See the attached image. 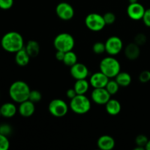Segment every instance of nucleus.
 Wrapping results in <instances>:
<instances>
[{
  "mask_svg": "<svg viewBox=\"0 0 150 150\" xmlns=\"http://www.w3.org/2000/svg\"><path fill=\"white\" fill-rule=\"evenodd\" d=\"M14 3V0H0V9L7 10L11 8Z\"/></svg>",
  "mask_w": 150,
  "mask_h": 150,
  "instance_id": "nucleus-32",
  "label": "nucleus"
},
{
  "mask_svg": "<svg viewBox=\"0 0 150 150\" xmlns=\"http://www.w3.org/2000/svg\"><path fill=\"white\" fill-rule=\"evenodd\" d=\"M144 23L148 27H150V8L146 9L145 10V13L144 14L143 18H142Z\"/></svg>",
  "mask_w": 150,
  "mask_h": 150,
  "instance_id": "nucleus-34",
  "label": "nucleus"
},
{
  "mask_svg": "<svg viewBox=\"0 0 150 150\" xmlns=\"http://www.w3.org/2000/svg\"><path fill=\"white\" fill-rule=\"evenodd\" d=\"M10 148V141L7 136L0 134V150H7Z\"/></svg>",
  "mask_w": 150,
  "mask_h": 150,
  "instance_id": "nucleus-29",
  "label": "nucleus"
},
{
  "mask_svg": "<svg viewBox=\"0 0 150 150\" xmlns=\"http://www.w3.org/2000/svg\"><path fill=\"white\" fill-rule=\"evenodd\" d=\"M145 8L142 4L139 2L130 4L127 8V16L134 21H139L142 19L145 13Z\"/></svg>",
  "mask_w": 150,
  "mask_h": 150,
  "instance_id": "nucleus-11",
  "label": "nucleus"
},
{
  "mask_svg": "<svg viewBox=\"0 0 150 150\" xmlns=\"http://www.w3.org/2000/svg\"><path fill=\"white\" fill-rule=\"evenodd\" d=\"M103 16L104 21H105L106 25H110L113 24V23L115 22L116 21V16L114 13H111V12H108V13H105V14L103 15Z\"/></svg>",
  "mask_w": 150,
  "mask_h": 150,
  "instance_id": "nucleus-31",
  "label": "nucleus"
},
{
  "mask_svg": "<svg viewBox=\"0 0 150 150\" xmlns=\"http://www.w3.org/2000/svg\"><path fill=\"white\" fill-rule=\"evenodd\" d=\"M24 48L31 58H35V57H38V54H40V46L39 42L34 40L28 41Z\"/></svg>",
  "mask_w": 150,
  "mask_h": 150,
  "instance_id": "nucleus-19",
  "label": "nucleus"
},
{
  "mask_svg": "<svg viewBox=\"0 0 150 150\" xmlns=\"http://www.w3.org/2000/svg\"><path fill=\"white\" fill-rule=\"evenodd\" d=\"M146 41H147V38L143 33L137 34L134 38V42L139 46H142V45H144Z\"/></svg>",
  "mask_w": 150,
  "mask_h": 150,
  "instance_id": "nucleus-28",
  "label": "nucleus"
},
{
  "mask_svg": "<svg viewBox=\"0 0 150 150\" xmlns=\"http://www.w3.org/2000/svg\"><path fill=\"white\" fill-rule=\"evenodd\" d=\"M30 58L28 53L26 52L25 48H23L16 53V57H15V61L18 65L21 67H24L29 64L30 61Z\"/></svg>",
  "mask_w": 150,
  "mask_h": 150,
  "instance_id": "nucleus-20",
  "label": "nucleus"
},
{
  "mask_svg": "<svg viewBox=\"0 0 150 150\" xmlns=\"http://www.w3.org/2000/svg\"><path fill=\"white\" fill-rule=\"evenodd\" d=\"M146 149L144 147H142V146H136V147L134 148V150H144Z\"/></svg>",
  "mask_w": 150,
  "mask_h": 150,
  "instance_id": "nucleus-37",
  "label": "nucleus"
},
{
  "mask_svg": "<svg viewBox=\"0 0 150 150\" xmlns=\"http://www.w3.org/2000/svg\"><path fill=\"white\" fill-rule=\"evenodd\" d=\"M42 99V94L38 90H31L30 94H29V100L33 102L34 103L40 102Z\"/></svg>",
  "mask_w": 150,
  "mask_h": 150,
  "instance_id": "nucleus-26",
  "label": "nucleus"
},
{
  "mask_svg": "<svg viewBox=\"0 0 150 150\" xmlns=\"http://www.w3.org/2000/svg\"><path fill=\"white\" fill-rule=\"evenodd\" d=\"M139 81L142 83H147L150 81V71L149 70H144L139 75Z\"/></svg>",
  "mask_w": 150,
  "mask_h": 150,
  "instance_id": "nucleus-33",
  "label": "nucleus"
},
{
  "mask_svg": "<svg viewBox=\"0 0 150 150\" xmlns=\"http://www.w3.org/2000/svg\"><path fill=\"white\" fill-rule=\"evenodd\" d=\"M31 89L29 85L23 81H16L10 85L9 88V95L10 98L17 103H21L29 100Z\"/></svg>",
  "mask_w": 150,
  "mask_h": 150,
  "instance_id": "nucleus-2",
  "label": "nucleus"
},
{
  "mask_svg": "<svg viewBox=\"0 0 150 150\" xmlns=\"http://www.w3.org/2000/svg\"><path fill=\"white\" fill-rule=\"evenodd\" d=\"M1 116V108H0V117Z\"/></svg>",
  "mask_w": 150,
  "mask_h": 150,
  "instance_id": "nucleus-40",
  "label": "nucleus"
},
{
  "mask_svg": "<svg viewBox=\"0 0 150 150\" xmlns=\"http://www.w3.org/2000/svg\"><path fill=\"white\" fill-rule=\"evenodd\" d=\"M105 52L110 56H116L120 54L123 48V42L117 36H111L105 42Z\"/></svg>",
  "mask_w": 150,
  "mask_h": 150,
  "instance_id": "nucleus-8",
  "label": "nucleus"
},
{
  "mask_svg": "<svg viewBox=\"0 0 150 150\" xmlns=\"http://www.w3.org/2000/svg\"><path fill=\"white\" fill-rule=\"evenodd\" d=\"M84 22L86 27L93 32H100L103 30L106 25L103 16L96 13L88 14L85 18Z\"/></svg>",
  "mask_w": 150,
  "mask_h": 150,
  "instance_id": "nucleus-6",
  "label": "nucleus"
},
{
  "mask_svg": "<svg viewBox=\"0 0 150 150\" xmlns=\"http://www.w3.org/2000/svg\"><path fill=\"white\" fill-rule=\"evenodd\" d=\"M77 95L76 90L74 89V88H71V89H67V92H66V96L67 98H69L70 100L73 99L74 97H76Z\"/></svg>",
  "mask_w": 150,
  "mask_h": 150,
  "instance_id": "nucleus-35",
  "label": "nucleus"
},
{
  "mask_svg": "<svg viewBox=\"0 0 150 150\" xmlns=\"http://www.w3.org/2000/svg\"><path fill=\"white\" fill-rule=\"evenodd\" d=\"M1 45L7 52L16 54L24 48V40L20 33L13 31L4 35L1 40Z\"/></svg>",
  "mask_w": 150,
  "mask_h": 150,
  "instance_id": "nucleus-1",
  "label": "nucleus"
},
{
  "mask_svg": "<svg viewBox=\"0 0 150 150\" xmlns=\"http://www.w3.org/2000/svg\"><path fill=\"white\" fill-rule=\"evenodd\" d=\"M92 51L96 54H102L105 52V45L103 42H96L92 46Z\"/></svg>",
  "mask_w": 150,
  "mask_h": 150,
  "instance_id": "nucleus-25",
  "label": "nucleus"
},
{
  "mask_svg": "<svg viewBox=\"0 0 150 150\" xmlns=\"http://www.w3.org/2000/svg\"><path fill=\"white\" fill-rule=\"evenodd\" d=\"M120 87V85L118 84V83L117 82V81L114 79V80L108 81V83H107L105 88L106 89V90L109 92L110 95H114L118 92Z\"/></svg>",
  "mask_w": 150,
  "mask_h": 150,
  "instance_id": "nucleus-24",
  "label": "nucleus"
},
{
  "mask_svg": "<svg viewBox=\"0 0 150 150\" xmlns=\"http://www.w3.org/2000/svg\"><path fill=\"white\" fill-rule=\"evenodd\" d=\"M89 86H90L89 81H88L86 79H79L76 80L73 88L76 90L77 95H85L89 90Z\"/></svg>",
  "mask_w": 150,
  "mask_h": 150,
  "instance_id": "nucleus-21",
  "label": "nucleus"
},
{
  "mask_svg": "<svg viewBox=\"0 0 150 150\" xmlns=\"http://www.w3.org/2000/svg\"><path fill=\"white\" fill-rule=\"evenodd\" d=\"M106 112L111 116H117L122 110L121 103L116 99H110L105 104Z\"/></svg>",
  "mask_w": 150,
  "mask_h": 150,
  "instance_id": "nucleus-17",
  "label": "nucleus"
},
{
  "mask_svg": "<svg viewBox=\"0 0 150 150\" xmlns=\"http://www.w3.org/2000/svg\"><path fill=\"white\" fill-rule=\"evenodd\" d=\"M69 106L64 100L62 99H54L48 104V111L53 117L61 118L67 114Z\"/></svg>",
  "mask_w": 150,
  "mask_h": 150,
  "instance_id": "nucleus-7",
  "label": "nucleus"
},
{
  "mask_svg": "<svg viewBox=\"0 0 150 150\" xmlns=\"http://www.w3.org/2000/svg\"><path fill=\"white\" fill-rule=\"evenodd\" d=\"M19 114L23 117H30L35 111V105L33 102L29 100H25L19 103L18 108Z\"/></svg>",
  "mask_w": 150,
  "mask_h": 150,
  "instance_id": "nucleus-14",
  "label": "nucleus"
},
{
  "mask_svg": "<svg viewBox=\"0 0 150 150\" xmlns=\"http://www.w3.org/2000/svg\"><path fill=\"white\" fill-rule=\"evenodd\" d=\"M70 71L72 77L76 80L86 79L89 74L88 67L84 64L79 62H77L74 65L70 67Z\"/></svg>",
  "mask_w": 150,
  "mask_h": 150,
  "instance_id": "nucleus-12",
  "label": "nucleus"
},
{
  "mask_svg": "<svg viewBox=\"0 0 150 150\" xmlns=\"http://www.w3.org/2000/svg\"><path fill=\"white\" fill-rule=\"evenodd\" d=\"M115 140L108 135H103L98 139L97 145L101 150H111L115 146Z\"/></svg>",
  "mask_w": 150,
  "mask_h": 150,
  "instance_id": "nucleus-15",
  "label": "nucleus"
},
{
  "mask_svg": "<svg viewBox=\"0 0 150 150\" xmlns=\"http://www.w3.org/2000/svg\"><path fill=\"white\" fill-rule=\"evenodd\" d=\"M145 149L146 150H150V140L148 141L147 144H146V146H145Z\"/></svg>",
  "mask_w": 150,
  "mask_h": 150,
  "instance_id": "nucleus-38",
  "label": "nucleus"
},
{
  "mask_svg": "<svg viewBox=\"0 0 150 150\" xmlns=\"http://www.w3.org/2000/svg\"><path fill=\"white\" fill-rule=\"evenodd\" d=\"M64 54H65V52H63V51H57L55 54L56 59H57V60H59V61L62 62L63 59H64Z\"/></svg>",
  "mask_w": 150,
  "mask_h": 150,
  "instance_id": "nucleus-36",
  "label": "nucleus"
},
{
  "mask_svg": "<svg viewBox=\"0 0 150 150\" xmlns=\"http://www.w3.org/2000/svg\"><path fill=\"white\" fill-rule=\"evenodd\" d=\"M115 80L120 85V86H122V87H127L130 84L132 81L131 76L127 72H121L119 73L115 77Z\"/></svg>",
  "mask_w": 150,
  "mask_h": 150,
  "instance_id": "nucleus-22",
  "label": "nucleus"
},
{
  "mask_svg": "<svg viewBox=\"0 0 150 150\" xmlns=\"http://www.w3.org/2000/svg\"><path fill=\"white\" fill-rule=\"evenodd\" d=\"M109 81V78L102 72H96L91 76L89 79L90 86L95 88H105Z\"/></svg>",
  "mask_w": 150,
  "mask_h": 150,
  "instance_id": "nucleus-13",
  "label": "nucleus"
},
{
  "mask_svg": "<svg viewBox=\"0 0 150 150\" xmlns=\"http://www.w3.org/2000/svg\"><path fill=\"white\" fill-rule=\"evenodd\" d=\"M100 71L109 79L115 78L121 71V65L118 60L113 56L105 57L100 63Z\"/></svg>",
  "mask_w": 150,
  "mask_h": 150,
  "instance_id": "nucleus-3",
  "label": "nucleus"
},
{
  "mask_svg": "<svg viewBox=\"0 0 150 150\" xmlns=\"http://www.w3.org/2000/svg\"><path fill=\"white\" fill-rule=\"evenodd\" d=\"M54 45L57 51L63 52L73 51L75 46V39L70 34L62 32L54 38Z\"/></svg>",
  "mask_w": 150,
  "mask_h": 150,
  "instance_id": "nucleus-5",
  "label": "nucleus"
},
{
  "mask_svg": "<svg viewBox=\"0 0 150 150\" xmlns=\"http://www.w3.org/2000/svg\"><path fill=\"white\" fill-rule=\"evenodd\" d=\"M0 108L1 116L4 118H12L18 111L17 107L13 103H5L0 106Z\"/></svg>",
  "mask_w": 150,
  "mask_h": 150,
  "instance_id": "nucleus-18",
  "label": "nucleus"
},
{
  "mask_svg": "<svg viewBox=\"0 0 150 150\" xmlns=\"http://www.w3.org/2000/svg\"><path fill=\"white\" fill-rule=\"evenodd\" d=\"M13 132V128L10 125L4 123V124L0 125V134H2L5 136H8L11 135Z\"/></svg>",
  "mask_w": 150,
  "mask_h": 150,
  "instance_id": "nucleus-27",
  "label": "nucleus"
},
{
  "mask_svg": "<svg viewBox=\"0 0 150 150\" xmlns=\"http://www.w3.org/2000/svg\"><path fill=\"white\" fill-rule=\"evenodd\" d=\"M62 62L64 63L66 66L72 67V66L74 65L75 64H76V63L78 62L77 55H76V53L73 51L65 52L64 59H63Z\"/></svg>",
  "mask_w": 150,
  "mask_h": 150,
  "instance_id": "nucleus-23",
  "label": "nucleus"
},
{
  "mask_svg": "<svg viewBox=\"0 0 150 150\" xmlns=\"http://www.w3.org/2000/svg\"><path fill=\"white\" fill-rule=\"evenodd\" d=\"M109 92L105 88H95L91 93V98L95 103L98 105H105L111 99Z\"/></svg>",
  "mask_w": 150,
  "mask_h": 150,
  "instance_id": "nucleus-10",
  "label": "nucleus"
},
{
  "mask_svg": "<svg viewBox=\"0 0 150 150\" xmlns=\"http://www.w3.org/2000/svg\"><path fill=\"white\" fill-rule=\"evenodd\" d=\"M57 16L63 21L71 20L75 15L73 6L67 2H60L56 7Z\"/></svg>",
  "mask_w": 150,
  "mask_h": 150,
  "instance_id": "nucleus-9",
  "label": "nucleus"
},
{
  "mask_svg": "<svg viewBox=\"0 0 150 150\" xmlns=\"http://www.w3.org/2000/svg\"><path fill=\"white\" fill-rule=\"evenodd\" d=\"M140 46L134 42L129 43L125 48V55L130 60H135L138 59L140 56Z\"/></svg>",
  "mask_w": 150,
  "mask_h": 150,
  "instance_id": "nucleus-16",
  "label": "nucleus"
},
{
  "mask_svg": "<svg viewBox=\"0 0 150 150\" xmlns=\"http://www.w3.org/2000/svg\"><path fill=\"white\" fill-rule=\"evenodd\" d=\"M148 141V138L146 137L145 135L143 134H140L139 136H137V137L136 138V146H142V147H144L146 146V144H147Z\"/></svg>",
  "mask_w": 150,
  "mask_h": 150,
  "instance_id": "nucleus-30",
  "label": "nucleus"
},
{
  "mask_svg": "<svg viewBox=\"0 0 150 150\" xmlns=\"http://www.w3.org/2000/svg\"><path fill=\"white\" fill-rule=\"evenodd\" d=\"M129 2H130V4L136 3V2H138V0H129Z\"/></svg>",
  "mask_w": 150,
  "mask_h": 150,
  "instance_id": "nucleus-39",
  "label": "nucleus"
},
{
  "mask_svg": "<svg viewBox=\"0 0 150 150\" xmlns=\"http://www.w3.org/2000/svg\"><path fill=\"white\" fill-rule=\"evenodd\" d=\"M70 108L77 114H85L91 109V101L85 95H77L70 100Z\"/></svg>",
  "mask_w": 150,
  "mask_h": 150,
  "instance_id": "nucleus-4",
  "label": "nucleus"
}]
</instances>
